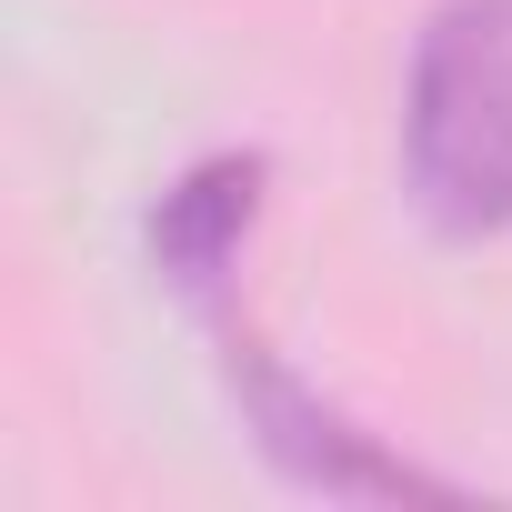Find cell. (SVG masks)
Masks as SVG:
<instances>
[{
  "instance_id": "1",
  "label": "cell",
  "mask_w": 512,
  "mask_h": 512,
  "mask_svg": "<svg viewBox=\"0 0 512 512\" xmlns=\"http://www.w3.org/2000/svg\"><path fill=\"white\" fill-rule=\"evenodd\" d=\"M392 171L432 241H512V0H432L402 51Z\"/></svg>"
},
{
  "instance_id": "2",
  "label": "cell",
  "mask_w": 512,
  "mask_h": 512,
  "mask_svg": "<svg viewBox=\"0 0 512 512\" xmlns=\"http://www.w3.org/2000/svg\"><path fill=\"white\" fill-rule=\"evenodd\" d=\"M191 332L211 342V382H221L241 442L262 452L292 492H312V502H462L452 472H432L422 452H402L392 432H372L292 352H272V332L241 312V292L211 302V312H191Z\"/></svg>"
},
{
  "instance_id": "3",
  "label": "cell",
  "mask_w": 512,
  "mask_h": 512,
  "mask_svg": "<svg viewBox=\"0 0 512 512\" xmlns=\"http://www.w3.org/2000/svg\"><path fill=\"white\" fill-rule=\"evenodd\" d=\"M262 211H272V151L221 141V151L181 161V171L151 191V211H141V262H151V282H161L181 312L231 302Z\"/></svg>"
}]
</instances>
